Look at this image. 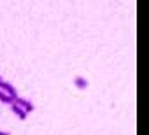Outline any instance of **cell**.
Masks as SVG:
<instances>
[{"label":"cell","instance_id":"6da1fadb","mask_svg":"<svg viewBox=\"0 0 149 135\" xmlns=\"http://www.w3.org/2000/svg\"><path fill=\"white\" fill-rule=\"evenodd\" d=\"M13 104H16V105H18V107H19V109H23V111H25V112H26V114H28V112H32V111H33V104H32V102H30V100H26V98H21V97H16V98H14V102H13Z\"/></svg>","mask_w":149,"mask_h":135},{"label":"cell","instance_id":"7a4b0ae2","mask_svg":"<svg viewBox=\"0 0 149 135\" xmlns=\"http://www.w3.org/2000/svg\"><path fill=\"white\" fill-rule=\"evenodd\" d=\"M0 90H2L6 95H9L11 98H16V97H18V93H16L14 86H13L11 83H7V81H2V84H0Z\"/></svg>","mask_w":149,"mask_h":135},{"label":"cell","instance_id":"3957f363","mask_svg":"<svg viewBox=\"0 0 149 135\" xmlns=\"http://www.w3.org/2000/svg\"><path fill=\"white\" fill-rule=\"evenodd\" d=\"M11 109H13V112H14V114H16L19 119H26V112H25L23 109H19L16 104H11Z\"/></svg>","mask_w":149,"mask_h":135},{"label":"cell","instance_id":"277c9868","mask_svg":"<svg viewBox=\"0 0 149 135\" xmlns=\"http://www.w3.org/2000/svg\"><path fill=\"white\" fill-rule=\"evenodd\" d=\"M74 84H76L79 90H86L88 88V81L84 77H76V79H74Z\"/></svg>","mask_w":149,"mask_h":135},{"label":"cell","instance_id":"5b68a950","mask_svg":"<svg viewBox=\"0 0 149 135\" xmlns=\"http://www.w3.org/2000/svg\"><path fill=\"white\" fill-rule=\"evenodd\" d=\"M0 135H9V133L7 132H0Z\"/></svg>","mask_w":149,"mask_h":135},{"label":"cell","instance_id":"8992f818","mask_svg":"<svg viewBox=\"0 0 149 135\" xmlns=\"http://www.w3.org/2000/svg\"><path fill=\"white\" fill-rule=\"evenodd\" d=\"M2 81H4V79H2V77H0V84H2Z\"/></svg>","mask_w":149,"mask_h":135}]
</instances>
